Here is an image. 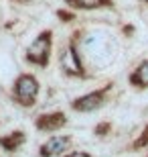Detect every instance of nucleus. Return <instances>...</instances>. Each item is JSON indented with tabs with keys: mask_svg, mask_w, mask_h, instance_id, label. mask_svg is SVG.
<instances>
[{
	"mask_svg": "<svg viewBox=\"0 0 148 157\" xmlns=\"http://www.w3.org/2000/svg\"><path fill=\"white\" fill-rule=\"evenodd\" d=\"M57 17L63 18L65 23H69V21H73V12H65V10H57Z\"/></svg>",
	"mask_w": 148,
	"mask_h": 157,
	"instance_id": "nucleus-12",
	"label": "nucleus"
},
{
	"mask_svg": "<svg viewBox=\"0 0 148 157\" xmlns=\"http://www.w3.org/2000/svg\"><path fill=\"white\" fill-rule=\"evenodd\" d=\"M67 124V117L65 112L57 110V112H47V114H41L34 121V127L39 131H45V133H51V131H59Z\"/></svg>",
	"mask_w": 148,
	"mask_h": 157,
	"instance_id": "nucleus-6",
	"label": "nucleus"
},
{
	"mask_svg": "<svg viewBox=\"0 0 148 157\" xmlns=\"http://www.w3.org/2000/svg\"><path fill=\"white\" fill-rule=\"evenodd\" d=\"M148 145V124L146 127H144V131H142V135H140V137H138L136 141H134V149H142V147H146Z\"/></svg>",
	"mask_w": 148,
	"mask_h": 157,
	"instance_id": "nucleus-10",
	"label": "nucleus"
},
{
	"mask_svg": "<svg viewBox=\"0 0 148 157\" xmlns=\"http://www.w3.org/2000/svg\"><path fill=\"white\" fill-rule=\"evenodd\" d=\"M108 92H110V86L93 90V92H89V94H83V96H79V98H75L73 102H71V108L77 110V112H93V110H97V108H102V106L106 104Z\"/></svg>",
	"mask_w": 148,
	"mask_h": 157,
	"instance_id": "nucleus-3",
	"label": "nucleus"
},
{
	"mask_svg": "<svg viewBox=\"0 0 148 157\" xmlns=\"http://www.w3.org/2000/svg\"><path fill=\"white\" fill-rule=\"evenodd\" d=\"M51 45H53V33L49 29L39 33L34 37V41L27 49V61L34 63L39 67H47L49 65V57H51Z\"/></svg>",
	"mask_w": 148,
	"mask_h": 157,
	"instance_id": "nucleus-2",
	"label": "nucleus"
},
{
	"mask_svg": "<svg viewBox=\"0 0 148 157\" xmlns=\"http://www.w3.org/2000/svg\"><path fill=\"white\" fill-rule=\"evenodd\" d=\"M65 157H91L87 151H71V153H67Z\"/></svg>",
	"mask_w": 148,
	"mask_h": 157,
	"instance_id": "nucleus-13",
	"label": "nucleus"
},
{
	"mask_svg": "<svg viewBox=\"0 0 148 157\" xmlns=\"http://www.w3.org/2000/svg\"><path fill=\"white\" fill-rule=\"evenodd\" d=\"M73 139L71 135H53L49 139L41 145L39 149V157H55V155H61L63 151H67L71 147Z\"/></svg>",
	"mask_w": 148,
	"mask_h": 157,
	"instance_id": "nucleus-5",
	"label": "nucleus"
},
{
	"mask_svg": "<svg viewBox=\"0 0 148 157\" xmlns=\"http://www.w3.org/2000/svg\"><path fill=\"white\" fill-rule=\"evenodd\" d=\"M71 8H79V10H93V8H102V6H112V0H65Z\"/></svg>",
	"mask_w": 148,
	"mask_h": 157,
	"instance_id": "nucleus-9",
	"label": "nucleus"
},
{
	"mask_svg": "<svg viewBox=\"0 0 148 157\" xmlns=\"http://www.w3.org/2000/svg\"><path fill=\"white\" fill-rule=\"evenodd\" d=\"M130 84L134 88H140V90L148 88V59H144L142 63L130 74Z\"/></svg>",
	"mask_w": 148,
	"mask_h": 157,
	"instance_id": "nucleus-8",
	"label": "nucleus"
},
{
	"mask_svg": "<svg viewBox=\"0 0 148 157\" xmlns=\"http://www.w3.org/2000/svg\"><path fill=\"white\" fill-rule=\"evenodd\" d=\"M39 80L33 76V74H20V76L14 80V86H12V96L20 106H33L37 102V96H39Z\"/></svg>",
	"mask_w": 148,
	"mask_h": 157,
	"instance_id": "nucleus-1",
	"label": "nucleus"
},
{
	"mask_svg": "<svg viewBox=\"0 0 148 157\" xmlns=\"http://www.w3.org/2000/svg\"><path fill=\"white\" fill-rule=\"evenodd\" d=\"M61 70L67 74V76H85L83 71V63H81V57L77 53V47L75 43H69L65 49L61 51Z\"/></svg>",
	"mask_w": 148,
	"mask_h": 157,
	"instance_id": "nucleus-4",
	"label": "nucleus"
},
{
	"mask_svg": "<svg viewBox=\"0 0 148 157\" xmlns=\"http://www.w3.org/2000/svg\"><path fill=\"white\" fill-rule=\"evenodd\" d=\"M24 141H27V135L23 131H14V133H8L4 137H0V147L6 153H14L18 147L24 145Z\"/></svg>",
	"mask_w": 148,
	"mask_h": 157,
	"instance_id": "nucleus-7",
	"label": "nucleus"
},
{
	"mask_svg": "<svg viewBox=\"0 0 148 157\" xmlns=\"http://www.w3.org/2000/svg\"><path fill=\"white\" fill-rule=\"evenodd\" d=\"M144 2H148V0H144Z\"/></svg>",
	"mask_w": 148,
	"mask_h": 157,
	"instance_id": "nucleus-14",
	"label": "nucleus"
},
{
	"mask_svg": "<svg viewBox=\"0 0 148 157\" xmlns=\"http://www.w3.org/2000/svg\"><path fill=\"white\" fill-rule=\"evenodd\" d=\"M24 2H27V0H24Z\"/></svg>",
	"mask_w": 148,
	"mask_h": 157,
	"instance_id": "nucleus-15",
	"label": "nucleus"
},
{
	"mask_svg": "<svg viewBox=\"0 0 148 157\" xmlns=\"http://www.w3.org/2000/svg\"><path fill=\"white\" fill-rule=\"evenodd\" d=\"M110 128H112L110 122H99V124L96 127V135H97V137H106V135L110 133Z\"/></svg>",
	"mask_w": 148,
	"mask_h": 157,
	"instance_id": "nucleus-11",
	"label": "nucleus"
}]
</instances>
